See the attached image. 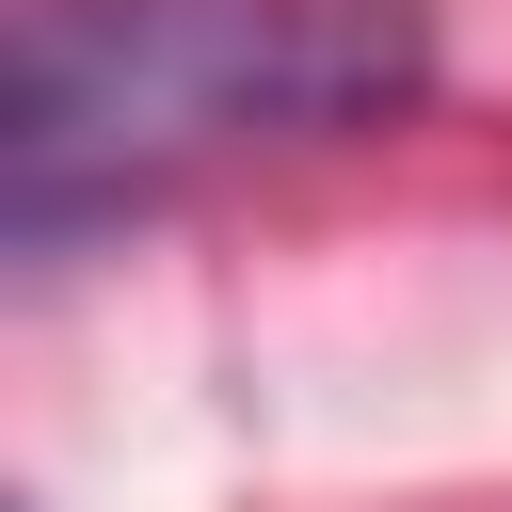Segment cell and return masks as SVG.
Segmentation results:
<instances>
[{
	"label": "cell",
	"instance_id": "obj_1",
	"mask_svg": "<svg viewBox=\"0 0 512 512\" xmlns=\"http://www.w3.org/2000/svg\"><path fill=\"white\" fill-rule=\"evenodd\" d=\"M416 80H432V0H16V64H0L16 256L240 144L384 128L416 112Z\"/></svg>",
	"mask_w": 512,
	"mask_h": 512
}]
</instances>
